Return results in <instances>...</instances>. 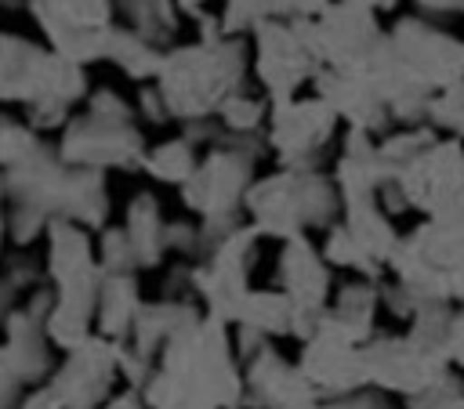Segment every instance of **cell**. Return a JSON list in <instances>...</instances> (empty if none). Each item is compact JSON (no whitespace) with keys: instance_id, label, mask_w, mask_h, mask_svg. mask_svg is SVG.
<instances>
[{"instance_id":"17","label":"cell","mask_w":464,"mask_h":409,"mask_svg":"<svg viewBox=\"0 0 464 409\" xmlns=\"http://www.w3.org/2000/svg\"><path fill=\"white\" fill-rule=\"evenodd\" d=\"M116 373H120V340H109L98 333L65 355V362L51 376V387L65 405L91 409L109 395V384Z\"/></svg>"},{"instance_id":"26","label":"cell","mask_w":464,"mask_h":409,"mask_svg":"<svg viewBox=\"0 0 464 409\" xmlns=\"http://www.w3.org/2000/svg\"><path fill=\"white\" fill-rule=\"evenodd\" d=\"M47 235H51V246H47V268H51V279L62 282L91 264H98L94 250H91V239L83 232V224H72V221H51L47 224Z\"/></svg>"},{"instance_id":"39","label":"cell","mask_w":464,"mask_h":409,"mask_svg":"<svg viewBox=\"0 0 464 409\" xmlns=\"http://www.w3.org/2000/svg\"><path fill=\"white\" fill-rule=\"evenodd\" d=\"M47 224H51V217L44 210H36V206H25V203H14L11 214H7V235L18 246L33 243L40 232H47Z\"/></svg>"},{"instance_id":"49","label":"cell","mask_w":464,"mask_h":409,"mask_svg":"<svg viewBox=\"0 0 464 409\" xmlns=\"http://www.w3.org/2000/svg\"><path fill=\"white\" fill-rule=\"evenodd\" d=\"M14 373H11V366H7V355H4V344H0V395L4 398H11L14 395Z\"/></svg>"},{"instance_id":"8","label":"cell","mask_w":464,"mask_h":409,"mask_svg":"<svg viewBox=\"0 0 464 409\" xmlns=\"http://www.w3.org/2000/svg\"><path fill=\"white\" fill-rule=\"evenodd\" d=\"M362 366H366L370 387L395 395V398H410V395L424 391L428 384H435L450 369V358L402 329V333L370 337L362 344Z\"/></svg>"},{"instance_id":"3","label":"cell","mask_w":464,"mask_h":409,"mask_svg":"<svg viewBox=\"0 0 464 409\" xmlns=\"http://www.w3.org/2000/svg\"><path fill=\"white\" fill-rule=\"evenodd\" d=\"M87 90V76L58 51H44L14 33H0V101H25L29 127L69 123V105Z\"/></svg>"},{"instance_id":"50","label":"cell","mask_w":464,"mask_h":409,"mask_svg":"<svg viewBox=\"0 0 464 409\" xmlns=\"http://www.w3.org/2000/svg\"><path fill=\"white\" fill-rule=\"evenodd\" d=\"M348 4H359V7H370V11H377V14H381V11H392L399 0H348Z\"/></svg>"},{"instance_id":"51","label":"cell","mask_w":464,"mask_h":409,"mask_svg":"<svg viewBox=\"0 0 464 409\" xmlns=\"http://www.w3.org/2000/svg\"><path fill=\"white\" fill-rule=\"evenodd\" d=\"M174 4H178L181 11H188V14H196V18H199V7H203L207 0H174Z\"/></svg>"},{"instance_id":"13","label":"cell","mask_w":464,"mask_h":409,"mask_svg":"<svg viewBox=\"0 0 464 409\" xmlns=\"http://www.w3.org/2000/svg\"><path fill=\"white\" fill-rule=\"evenodd\" d=\"M58 152L72 166H91V170L120 166V170H134L145 159V141H141L134 119L83 112V116L65 123Z\"/></svg>"},{"instance_id":"18","label":"cell","mask_w":464,"mask_h":409,"mask_svg":"<svg viewBox=\"0 0 464 409\" xmlns=\"http://www.w3.org/2000/svg\"><path fill=\"white\" fill-rule=\"evenodd\" d=\"M315 94L337 112V119L344 127H355V130H370V134H384L392 130V112L388 105L381 101V94L373 90L370 76L362 69H330L323 65L312 80Z\"/></svg>"},{"instance_id":"19","label":"cell","mask_w":464,"mask_h":409,"mask_svg":"<svg viewBox=\"0 0 464 409\" xmlns=\"http://www.w3.org/2000/svg\"><path fill=\"white\" fill-rule=\"evenodd\" d=\"M246 402L257 409H312L319 402L315 387L304 380L297 362H286L272 344L243 362Z\"/></svg>"},{"instance_id":"48","label":"cell","mask_w":464,"mask_h":409,"mask_svg":"<svg viewBox=\"0 0 464 409\" xmlns=\"http://www.w3.org/2000/svg\"><path fill=\"white\" fill-rule=\"evenodd\" d=\"M450 304L464 308V261L450 268Z\"/></svg>"},{"instance_id":"34","label":"cell","mask_w":464,"mask_h":409,"mask_svg":"<svg viewBox=\"0 0 464 409\" xmlns=\"http://www.w3.org/2000/svg\"><path fill=\"white\" fill-rule=\"evenodd\" d=\"M272 18H286L283 0H225L221 29L225 36H243V33H257Z\"/></svg>"},{"instance_id":"35","label":"cell","mask_w":464,"mask_h":409,"mask_svg":"<svg viewBox=\"0 0 464 409\" xmlns=\"http://www.w3.org/2000/svg\"><path fill=\"white\" fill-rule=\"evenodd\" d=\"M431 130H439L442 138H457L464 141V80L460 83H450L442 90L431 94L428 101V119H424Z\"/></svg>"},{"instance_id":"30","label":"cell","mask_w":464,"mask_h":409,"mask_svg":"<svg viewBox=\"0 0 464 409\" xmlns=\"http://www.w3.org/2000/svg\"><path fill=\"white\" fill-rule=\"evenodd\" d=\"M435 138H439V130H431L428 123H395L392 130H384L377 138V148H381V159H384L388 174L399 177V170L410 166Z\"/></svg>"},{"instance_id":"55","label":"cell","mask_w":464,"mask_h":409,"mask_svg":"<svg viewBox=\"0 0 464 409\" xmlns=\"http://www.w3.org/2000/svg\"><path fill=\"white\" fill-rule=\"evenodd\" d=\"M65 409H80V405H65Z\"/></svg>"},{"instance_id":"43","label":"cell","mask_w":464,"mask_h":409,"mask_svg":"<svg viewBox=\"0 0 464 409\" xmlns=\"http://www.w3.org/2000/svg\"><path fill=\"white\" fill-rule=\"evenodd\" d=\"M138 105H141V116H145L149 123H167V119H174V116H170V109H167V98H163V90H160V87L141 90Z\"/></svg>"},{"instance_id":"32","label":"cell","mask_w":464,"mask_h":409,"mask_svg":"<svg viewBox=\"0 0 464 409\" xmlns=\"http://www.w3.org/2000/svg\"><path fill=\"white\" fill-rule=\"evenodd\" d=\"M116 7L130 22V29L149 36L152 43L170 40L178 29V14H174L178 4L174 0H116Z\"/></svg>"},{"instance_id":"15","label":"cell","mask_w":464,"mask_h":409,"mask_svg":"<svg viewBox=\"0 0 464 409\" xmlns=\"http://www.w3.org/2000/svg\"><path fill=\"white\" fill-rule=\"evenodd\" d=\"M297 369L304 373V380L315 387L319 398H337V395L370 387L366 366H362V344L344 337L326 315H323L319 329L308 340H301Z\"/></svg>"},{"instance_id":"40","label":"cell","mask_w":464,"mask_h":409,"mask_svg":"<svg viewBox=\"0 0 464 409\" xmlns=\"http://www.w3.org/2000/svg\"><path fill=\"white\" fill-rule=\"evenodd\" d=\"M312 409H392V395L377 391V387H359L337 398H319Z\"/></svg>"},{"instance_id":"10","label":"cell","mask_w":464,"mask_h":409,"mask_svg":"<svg viewBox=\"0 0 464 409\" xmlns=\"http://www.w3.org/2000/svg\"><path fill=\"white\" fill-rule=\"evenodd\" d=\"M395 54L406 69L435 94L450 83L464 80V36L442 29L428 14H406L388 29Z\"/></svg>"},{"instance_id":"46","label":"cell","mask_w":464,"mask_h":409,"mask_svg":"<svg viewBox=\"0 0 464 409\" xmlns=\"http://www.w3.org/2000/svg\"><path fill=\"white\" fill-rule=\"evenodd\" d=\"M149 402H145V395H141V387H127V391H120L116 398H109L102 409H145Z\"/></svg>"},{"instance_id":"28","label":"cell","mask_w":464,"mask_h":409,"mask_svg":"<svg viewBox=\"0 0 464 409\" xmlns=\"http://www.w3.org/2000/svg\"><path fill=\"white\" fill-rule=\"evenodd\" d=\"M105 58L116 62L130 80H156L167 54L160 51V43H152V40L141 36V33H134L130 25H127V29H116V25H112Z\"/></svg>"},{"instance_id":"21","label":"cell","mask_w":464,"mask_h":409,"mask_svg":"<svg viewBox=\"0 0 464 409\" xmlns=\"http://www.w3.org/2000/svg\"><path fill=\"white\" fill-rule=\"evenodd\" d=\"M377 315H381V282L359 279V275L337 286L326 308V319L355 344H366L370 337H377Z\"/></svg>"},{"instance_id":"22","label":"cell","mask_w":464,"mask_h":409,"mask_svg":"<svg viewBox=\"0 0 464 409\" xmlns=\"http://www.w3.org/2000/svg\"><path fill=\"white\" fill-rule=\"evenodd\" d=\"M410 232L442 268L460 264L464 261V192L446 199L439 210L424 214Z\"/></svg>"},{"instance_id":"53","label":"cell","mask_w":464,"mask_h":409,"mask_svg":"<svg viewBox=\"0 0 464 409\" xmlns=\"http://www.w3.org/2000/svg\"><path fill=\"white\" fill-rule=\"evenodd\" d=\"M0 195H4V181H0ZM4 232H7V217L0 214V239H4Z\"/></svg>"},{"instance_id":"12","label":"cell","mask_w":464,"mask_h":409,"mask_svg":"<svg viewBox=\"0 0 464 409\" xmlns=\"http://www.w3.org/2000/svg\"><path fill=\"white\" fill-rule=\"evenodd\" d=\"M276 282L297 308L294 337L308 340L319 329V322L330 308V297H334L330 261L323 257V250L308 235L283 239V250H279V261H276Z\"/></svg>"},{"instance_id":"7","label":"cell","mask_w":464,"mask_h":409,"mask_svg":"<svg viewBox=\"0 0 464 409\" xmlns=\"http://www.w3.org/2000/svg\"><path fill=\"white\" fill-rule=\"evenodd\" d=\"M337 112L319 98V94H308V98H283V101H272L268 109V148L276 152L279 166H301V170H315L326 145L334 141V130H337Z\"/></svg>"},{"instance_id":"41","label":"cell","mask_w":464,"mask_h":409,"mask_svg":"<svg viewBox=\"0 0 464 409\" xmlns=\"http://www.w3.org/2000/svg\"><path fill=\"white\" fill-rule=\"evenodd\" d=\"M87 112H98V116H116V119H134L130 105H127L120 94H112V90H94V94L87 98Z\"/></svg>"},{"instance_id":"9","label":"cell","mask_w":464,"mask_h":409,"mask_svg":"<svg viewBox=\"0 0 464 409\" xmlns=\"http://www.w3.org/2000/svg\"><path fill=\"white\" fill-rule=\"evenodd\" d=\"M112 4L116 0H29L33 18L51 40V51L87 65L105 58L112 36Z\"/></svg>"},{"instance_id":"20","label":"cell","mask_w":464,"mask_h":409,"mask_svg":"<svg viewBox=\"0 0 464 409\" xmlns=\"http://www.w3.org/2000/svg\"><path fill=\"white\" fill-rule=\"evenodd\" d=\"M330 177H334V185H337L344 206H348V203L377 199L381 188L392 181V174H388V166H384V159H381V148H377V134L348 127Z\"/></svg>"},{"instance_id":"45","label":"cell","mask_w":464,"mask_h":409,"mask_svg":"<svg viewBox=\"0 0 464 409\" xmlns=\"http://www.w3.org/2000/svg\"><path fill=\"white\" fill-rule=\"evenodd\" d=\"M18 409H65V402H62V398L54 395V387L47 384V387H36Z\"/></svg>"},{"instance_id":"52","label":"cell","mask_w":464,"mask_h":409,"mask_svg":"<svg viewBox=\"0 0 464 409\" xmlns=\"http://www.w3.org/2000/svg\"><path fill=\"white\" fill-rule=\"evenodd\" d=\"M0 7H7V11H14V7H29V0H0Z\"/></svg>"},{"instance_id":"44","label":"cell","mask_w":464,"mask_h":409,"mask_svg":"<svg viewBox=\"0 0 464 409\" xmlns=\"http://www.w3.org/2000/svg\"><path fill=\"white\" fill-rule=\"evenodd\" d=\"M334 0H283V14L286 18H315L330 7Z\"/></svg>"},{"instance_id":"24","label":"cell","mask_w":464,"mask_h":409,"mask_svg":"<svg viewBox=\"0 0 464 409\" xmlns=\"http://www.w3.org/2000/svg\"><path fill=\"white\" fill-rule=\"evenodd\" d=\"M138 311H141V297H138L134 275H109L105 271V282L98 293V315H94L98 333L109 340H127Z\"/></svg>"},{"instance_id":"36","label":"cell","mask_w":464,"mask_h":409,"mask_svg":"<svg viewBox=\"0 0 464 409\" xmlns=\"http://www.w3.org/2000/svg\"><path fill=\"white\" fill-rule=\"evenodd\" d=\"M44 141L36 138V127L29 123H18L11 116H0V166L11 170L18 166L22 159H29Z\"/></svg>"},{"instance_id":"31","label":"cell","mask_w":464,"mask_h":409,"mask_svg":"<svg viewBox=\"0 0 464 409\" xmlns=\"http://www.w3.org/2000/svg\"><path fill=\"white\" fill-rule=\"evenodd\" d=\"M196 166H199V159H196V148H192L188 138L163 141V145L149 148L145 159H141V170H145L149 177L163 181V185H185Z\"/></svg>"},{"instance_id":"4","label":"cell","mask_w":464,"mask_h":409,"mask_svg":"<svg viewBox=\"0 0 464 409\" xmlns=\"http://www.w3.org/2000/svg\"><path fill=\"white\" fill-rule=\"evenodd\" d=\"M243 72H246L243 43L236 36H221L167 51L156 87L163 90L170 116L192 123L218 112L221 101L239 90Z\"/></svg>"},{"instance_id":"42","label":"cell","mask_w":464,"mask_h":409,"mask_svg":"<svg viewBox=\"0 0 464 409\" xmlns=\"http://www.w3.org/2000/svg\"><path fill=\"white\" fill-rule=\"evenodd\" d=\"M446 358H450V366L464 376V308H457V311H453L450 337H446Z\"/></svg>"},{"instance_id":"29","label":"cell","mask_w":464,"mask_h":409,"mask_svg":"<svg viewBox=\"0 0 464 409\" xmlns=\"http://www.w3.org/2000/svg\"><path fill=\"white\" fill-rule=\"evenodd\" d=\"M319 250H323V257L330 261V268H344V271H352V275H359V279H384L388 271L352 239V232L341 224V217L323 232V243H319Z\"/></svg>"},{"instance_id":"11","label":"cell","mask_w":464,"mask_h":409,"mask_svg":"<svg viewBox=\"0 0 464 409\" xmlns=\"http://www.w3.org/2000/svg\"><path fill=\"white\" fill-rule=\"evenodd\" d=\"M257 239L261 235L250 224L236 228L207 253V264L192 268V290L207 300V315L236 322V315L250 293L246 279H250V264L257 257Z\"/></svg>"},{"instance_id":"37","label":"cell","mask_w":464,"mask_h":409,"mask_svg":"<svg viewBox=\"0 0 464 409\" xmlns=\"http://www.w3.org/2000/svg\"><path fill=\"white\" fill-rule=\"evenodd\" d=\"M98 264L109 271V275H130L138 264V253H134V243L127 235V228H109L102 235V246H98Z\"/></svg>"},{"instance_id":"47","label":"cell","mask_w":464,"mask_h":409,"mask_svg":"<svg viewBox=\"0 0 464 409\" xmlns=\"http://www.w3.org/2000/svg\"><path fill=\"white\" fill-rule=\"evenodd\" d=\"M420 14H464V0H413Z\"/></svg>"},{"instance_id":"27","label":"cell","mask_w":464,"mask_h":409,"mask_svg":"<svg viewBox=\"0 0 464 409\" xmlns=\"http://www.w3.org/2000/svg\"><path fill=\"white\" fill-rule=\"evenodd\" d=\"M130 243H134V253H138V264L145 268H156L163 250H167V224L160 217V206L152 195H134L130 206H127V221H123Z\"/></svg>"},{"instance_id":"6","label":"cell","mask_w":464,"mask_h":409,"mask_svg":"<svg viewBox=\"0 0 464 409\" xmlns=\"http://www.w3.org/2000/svg\"><path fill=\"white\" fill-rule=\"evenodd\" d=\"M319 54L308 36V18H272L254 33V72L268 101L294 98L319 72Z\"/></svg>"},{"instance_id":"16","label":"cell","mask_w":464,"mask_h":409,"mask_svg":"<svg viewBox=\"0 0 464 409\" xmlns=\"http://www.w3.org/2000/svg\"><path fill=\"white\" fill-rule=\"evenodd\" d=\"M395 185L413 214L424 217L439 210L446 199L464 192V141L439 134L410 166L399 170Z\"/></svg>"},{"instance_id":"2","label":"cell","mask_w":464,"mask_h":409,"mask_svg":"<svg viewBox=\"0 0 464 409\" xmlns=\"http://www.w3.org/2000/svg\"><path fill=\"white\" fill-rule=\"evenodd\" d=\"M243 210L250 217V228L265 239H294L308 232H326L344 203L330 174L301 170V166H279L276 174L254 181L246 188Z\"/></svg>"},{"instance_id":"5","label":"cell","mask_w":464,"mask_h":409,"mask_svg":"<svg viewBox=\"0 0 464 409\" xmlns=\"http://www.w3.org/2000/svg\"><path fill=\"white\" fill-rule=\"evenodd\" d=\"M254 159L257 141L232 134V145H210V152L199 159L192 177L181 185V199L192 214L203 221H228L236 224V210L246 199V188L254 185Z\"/></svg>"},{"instance_id":"1","label":"cell","mask_w":464,"mask_h":409,"mask_svg":"<svg viewBox=\"0 0 464 409\" xmlns=\"http://www.w3.org/2000/svg\"><path fill=\"white\" fill-rule=\"evenodd\" d=\"M152 409H239L246 384L225 319H196L160 355L141 387Z\"/></svg>"},{"instance_id":"38","label":"cell","mask_w":464,"mask_h":409,"mask_svg":"<svg viewBox=\"0 0 464 409\" xmlns=\"http://www.w3.org/2000/svg\"><path fill=\"white\" fill-rule=\"evenodd\" d=\"M460 395H464V376L450 366L435 384H428L424 391H417V395L402 398V405H406V409H450Z\"/></svg>"},{"instance_id":"33","label":"cell","mask_w":464,"mask_h":409,"mask_svg":"<svg viewBox=\"0 0 464 409\" xmlns=\"http://www.w3.org/2000/svg\"><path fill=\"white\" fill-rule=\"evenodd\" d=\"M268 109L272 101H261V98H250L243 90L228 94L218 109V119H221V130L225 134H239V138H250L261 130V123H268Z\"/></svg>"},{"instance_id":"14","label":"cell","mask_w":464,"mask_h":409,"mask_svg":"<svg viewBox=\"0 0 464 409\" xmlns=\"http://www.w3.org/2000/svg\"><path fill=\"white\" fill-rule=\"evenodd\" d=\"M308 36L319 54V65L359 69L370 58V51L381 43L384 29L377 22V11L348 0H334L323 14L308 18Z\"/></svg>"},{"instance_id":"23","label":"cell","mask_w":464,"mask_h":409,"mask_svg":"<svg viewBox=\"0 0 464 409\" xmlns=\"http://www.w3.org/2000/svg\"><path fill=\"white\" fill-rule=\"evenodd\" d=\"M341 224L352 232V239L388 271V257L399 243V228H395V217L377 203V199H366V203H348L341 210Z\"/></svg>"},{"instance_id":"25","label":"cell","mask_w":464,"mask_h":409,"mask_svg":"<svg viewBox=\"0 0 464 409\" xmlns=\"http://www.w3.org/2000/svg\"><path fill=\"white\" fill-rule=\"evenodd\" d=\"M294 319H297V308L294 300L276 286V290H250L236 322L265 333L268 340L272 337H294Z\"/></svg>"},{"instance_id":"54","label":"cell","mask_w":464,"mask_h":409,"mask_svg":"<svg viewBox=\"0 0 464 409\" xmlns=\"http://www.w3.org/2000/svg\"><path fill=\"white\" fill-rule=\"evenodd\" d=\"M450 409H464V395H460V398H457V402H453Z\"/></svg>"}]
</instances>
